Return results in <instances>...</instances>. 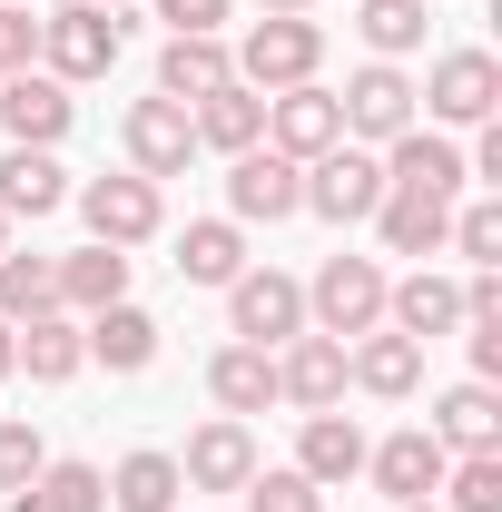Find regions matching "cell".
I'll return each instance as SVG.
<instances>
[{"label":"cell","instance_id":"6da1fadb","mask_svg":"<svg viewBox=\"0 0 502 512\" xmlns=\"http://www.w3.org/2000/svg\"><path fill=\"white\" fill-rule=\"evenodd\" d=\"M384 286H394L384 256H345V247H335L306 276V325H315V335H335V345H355V335H375V325H384Z\"/></svg>","mask_w":502,"mask_h":512},{"label":"cell","instance_id":"7a4b0ae2","mask_svg":"<svg viewBox=\"0 0 502 512\" xmlns=\"http://www.w3.org/2000/svg\"><path fill=\"white\" fill-rule=\"evenodd\" d=\"M128 50V20L119 10H99V0H69V10H40V69L50 79H109Z\"/></svg>","mask_w":502,"mask_h":512},{"label":"cell","instance_id":"3957f363","mask_svg":"<svg viewBox=\"0 0 502 512\" xmlns=\"http://www.w3.org/2000/svg\"><path fill=\"white\" fill-rule=\"evenodd\" d=\"M69 207H79L89 247H148V237L168 227V188H158V178H138V168H119V178H79Z\"/></svg>","mask_w":502,"mask_h":512},{"label":"cell","instance_id":"277c9868","mask_svg":"<svg viewBox=\"0 0 502 512\" xmlns=\"http://www.w3.org/2000/svg\"><path fill=\"white\" fill-rule=\"evenodd\" d=\"M227 60H237V79H247L256 99H276V89H296V79L325 69V30H315L306 10H286V20H247V40H237Z\"/></svg>","mask_w":502,"mask_h":512},{"label":"cell","instance_id":"5b68a950","mask_svg":"<svg viewBox=\"0 0 502 512\" xmlns=\"http://www.w3.org/2000/svg\"><path fill=\"white\" fill-rule=\"evenodd\" d=\"M414 109H424L434 128L502 119V60H493V50H443V60L424 69V89H414Z\"/></svg>","mask_w":502,"mask_h":512},{"label":"cell","instance_id":"8992f818","mask_svg":"<svg viewBox=\"0 0 502 512\" xmlns=\"http://www.w3.org/2000/svg\"><path fill=\"white\" fill-rule=\"evenodd\" d=\"M227 296V335L237 345H286V335H306V276H286V266H247L237 286H217Z\"/></svg>","mask_w":502,"mask_h":512},{"label":"cell","instance_id":"52a82bcc","mask_svg":"<svg viewBox=\"0 0 502 512\" xmlns=\"http://www.w3.org/2000/svg\"><path fill=\"white\" fill-rule=\"evenodd\" d=\"M375 207H384V158H375V148L335 138L325 158H306V217H325V227H365Z\"/></svg>","mask_w":502,"mask_h":512},{"label":"cell","instance_id":"ba28073f","mask_svg":"<svg viewBox=\"0 0 502 512\" xmlns=\"http://www.w3.org/2000/svg\"><path fill=\"white\" fill-rule=\"evenodd\" d=\"M227 217L237 227H286V217H306V168L296 158H276L266 138L227 158Z\"/></svg>","mask_w":502,"mask_h":512},{"label":"cell","instance_id":"9c48e42d","mask_svg":"<svg viewBox=\"0 0 502 512\" xmlns=\"http://www.w3.org/2000/svg\"><path fill=\"white\" fill-rule=\"evenodd\" d=\"M335 119H345V138H355V148L404 138V128H414V79H404V60H365L345 89H335Z\"/></svg>","mask_w":502,"mask_h":512},{"label":"cell","instance_id":"30bf717a","mask_svg":"<svg viewBox=\"0 0 502 512\" xmlns=\"http://www.w3.org/2000/svg\"><path fill=\"white\" fill-rule=\"evenodd\" d=\"M384 158V188H404V197H443V207H453V197L473 188V168H463V148H453V128H404V138H384L375 148Z\"/></svg>","mask_w":502,"mask_h":512},{"label":"cell","instance_id":"8fae6325","mask_svg":"<svg viewBox=\"0 0 502 512\" xmlns=\"http://www.w3.org/2000/svg\"><path fill=\"white\" fill-rule=\"evenodd\" d=\"M119 148H128V168L138 178H188V158H197V128H188V109L178 99H128L119 109Z\"/></svg>","mask_w":502,"mask_h":512},{"label":"cell","instance_id":"7c38bea8","mask_svg":"<svg viewBox=\"0 0 502 512\" xmlns=\"http://www.w3.org/2000/svg\"><path fill=\"white\" fill-rule=\"evenodd\" d=\"M69 119H79L69 79H50V69H10V79H0V138H10V148H60Z\"/></svg>","mask_w":502,"mask_h":512},{"label":"cell","instance_id":"4fadbf2b","mask_svg":"<svg viewBox=\"0 0 502 512\" xmlns=\"http://www.w3.org/2000/svg\"><path fill=\"white\" fill-rule=\"evenodd\" d=\"M335 138H345V119H335V89H325V79H296V89L266 99V148H276V158L306 168V158H325Z\"/></svg>","mask_w":502,"mask_h":512},{"label":"cell","instance_id":"5bb4252c","mask_svg":"<svg viewBox=\"0 0 502 512\" xmlns=\"http://www.w3.org/2000/svg\"><path fill=\"white\" fill-rule=\"evenodd\" d=\"M365 424L345 414V404H325V414H296V473H306L315 493H335V483H355L365 473Z\"/></svg>","mask_w":502,"mask_h":512},{"label":"cell","instance_id":"9a60e30c","mask_svg":"<svg viewBox=\"0 0 502 512\" xmlns=\"http://www.w3.org/2000/svg\"><path fill=\"white\" fill-rule=\"evenodd\" d=\"M276 404H296V414H325V404H345V345L335 335H286L276 345Z\"/></svg>","mask_w":502,"mask_h":512},{"label":"cell","instance_id":"2e32d148","mask_svg":"<svg viewBox=\"0 0 502 512\" xmlns=\"http://www.w3.org/2000/svg\"><path fill=\"white\" fill-rule=\"evenodd\" d=\"M443 463H453V453H443L424 424H404V434L365 444V473H375L384 503H434V493H443Z\"/></svg>","mask_w":502,"mask_h":512},{"label":"cell","instance_id":"e0dca14e","mask_svg":"<svg viewBox=\"0 0 502 512\" xmlns=\"http://www.w3.org/2000/svg\"><path fill=\"white\" fill-rule=\"evenodd\" d=\"M247 473H256V434L237 424V414L197 424L188 453H178V483H188V493H247Z\"/></svg>","mask_w":502,"mask_h":512},{"label":"cell","instance_id":"ac0fdd59","mask_svg":"<svg viewBox=\"0 0 502 512\" xmlns=\"http://www.w3.org/2000/svg\"><path fill=\"white\" fill-rule=\"evenodd\" d=\"M69 188H79V178L60 168V148H0V217H10V227H20V217H30V227L60 217Z\"/></svg>","mask_w":502,"mask_h":512},{"label":"cell","instance_id":"d6986e66","mask_svg":"<svg viewBox=\"0 0 502 512\" xmlns=\"http://www.w3.org/2000/svg\"><path fill=\"white\" fill-rule=\"evenodd\" d=\"M384 325H394V335H414V345L463 335V286L434 276V266H414V276H394V286H384Z\"/></svg>","mask_w":502,"mask_h":512},{"label":"cell","instance_id":"ffe728a7","mask_svg":"<svg viewBox=\"0 0 502 512\" xmlns=\"http://www.w3.org/2000/svg\"><path fill=\"white\" fill-rule=\"evenodd\" d=\"M345 384H355V394H375V404H404V394L424 384V345H414V335H394V325H375V335H355V345H345Z\"/></svg>","mask_w":502,"mask_h":512},{"label":"cell","instance_id":"44dd1931","mask_svg":"<svg viewBox=\"0 0 502 512\" xmlns=\"http://www.w3.org/2000/svg\"><path fill=\"white\" fill-rule=\"evenodd\" d=\"M424 434H434L443 453H502V394L493 384H443L434 394V414H424Z\"/></svg>","mask_w":502,"mask_h":512},{"label":"cell","instance_id":"7402d4cb","mask_svg":"<svg viewBox=\"0 0 502 512\" xmlns=\"http://www.w3.org/2000/svg\"><path fill=\"white\" fill-rule=\"evenodd\" d=\"M79 335H89V365H109V375H148V365H158V316H148L138 296L79 316Z\"/></svg>","mask_w":502,"mask_h":512},{"label":"cell","instance_id":"603a6c76","mask_svg":"<svg viewBox=\"0 0 502 512\" xmlns=\"http://www.w3.org/2000/svg\"><path fill=\"white\" fill-rule=\"evenodd\" d=\"M207 404H217V414H237V424H247V414H266V404H276V355L227 335V345L207 355Z\"/></svg>","mask_w":502,"mask_h":512},{"label":"cell","instance_id":"cb8c5ba5","mask_svg":"<svg viewBox=\"0 0 502 512\" xmlns=\"http://www.w3.org/2000/svg\"><path fill=\"white\" fill-rule=\"evenodd\" d=\"M168 266H178L188 286H237L256 256H247V227H237V217H188V227H178V256H168Z\"/></svg>","mask_w":502,"mask_h":512},{"label":"cell","instance_id":"d4e9b609","mask_svg":"<svg viewBox=\"0 0 502 512\" xmlns=\"http://www.w3.org/2000/svg\"><path fill=\"white\" fill-rule=\"evenodd\" d=\"M188 128H197V148L237 158V148H256V138H266V99H256L247 79H227V89H207V99H188Z\"/></svg>","mask_w":502,"mask_h":512},{"label":"cell","instance_id":"484cf974","mask_svg":"<svg viewBox=\"0 0 502 512\" xmlns=\"http://www.w3.org/2000/svg\"><path fill=\"white\" fill-rule=\"evenodd\" d=\"M10 345H20V375L30 384H69L79 365H89V335H79V316H30V325H10Z\"/></svg>","mask_w":502,"mask_h":512},{"label":"cell","instance_id":"4316f807","mask_svg":"<svg viewBox=\"0 0 502 512\" xmlns=\"http://www.w3.org/2000/svg\"><path fill=\"white\" fill-rule=\"evenodd\" d=\"M178 453L168 444H138V453H119L109 463V512H178Z\"/></svg>","mask_w":502,"mask_h":512},{"label":"cell","instance_id":"83f0119b","mask_svg":"<svg viewBox=\"0 0 502 512\" xmlns=\"http://www.w3.org/2000/svg\"><path fill=\"white\" fill-rule=\"evenodd\" d=\"M365 227L384 237V256H414V266H424V256H443L453 207H443V197H404V188H384V207L365 217Z\"/></svg>","mask_w":502,"mask_h":512},{"label":"cell","instance_id":"f1b7e54d","mask_svg":"<svg viewBox=\"0 0 502 512\" xmlns=\"http://www.w3.org/2000/svg\"><path fill=\"white\" fill-rule=\"evenodd\" d=\"M227 79H237V60H227L217 30H197V40H168V50H158V99H178V109L207 99V89H227Z\"/></svg>","mask_w":502,"mask_h":512},{"label":"cell","instance_id":"f546056e","mask_svg":"<svg viewBox=\"0 0 502 512\" xmlns=\"http://www.w3.org/2000/svg\"><path fill=\"white\" fill-rule=\"evenodd\" d=\"M128 296V247H69L60 256V316H99Z\"/></svg>","mask_w":502,"mask_h":512},{"label":"cell","instance_id":"4dcf8cb0","mask_svg":"<svg viewBox=\"0 0 502 512\" xmlns=\"http://www.w3.org/2000/svg\"><path fill=\"white\" fill-rule=\"evenodd\" d=\"M50 306H60V256H40V247H0V316L30 325V316H50Z\"/></svg>","mask_w":502,"mask_h":512},{"label":"cell","instance_id":"1f68e13d","mask_svg":"<svg viewBox=\"0 0 502 512\" xmlns=\"http://www.w3.org/2000/svg\"><path fill=\"white\" fill-rule=\"evenodd\" d=\"M355 40H365L375 60L424 50V0H355Z\"/></svg>","mask_w":502,"mask_h":512},{"label":"cell","instance_id":"d6a6232c","mask_svg":"<svg viewBox=\"0 0 502 512\" xmlns=\"http://www.w3.org/2000/svg\"><path fill=\"white\" fill-rule=\"evenodd\" d=\"M30 493H40L50 512H109V473H99V463H79V453H50Z\"/></svg>","mask_w":502,"mask_h":512},{"label":"cell","instance_id":"836d02e7","mask_svg":"<svg viewBox=\"0 0 502 512\" xmlns=\"http://www.w3.org/2000/svg\"><path fill=\"white\" fill-rule=\"evenodd\" d=\"M443 247L463 256V266H502V197H453V227H443Z\"/></svg>","mask_w":502,"mask_h":512},{"label":"cell","instance_id":"e575fe53","mask_svg":"<svg viewBox=\"0 0 502 512\" xmlns=\"http://www.w3.org/2000/svg\"><path fill=\"white\" fill-rule=\"evenodd\" d=\"M434 503L443 512H502V453H453Z\"/></svg>","mask_w":502,"mask_h":512},{"label":"cell","instance_id":"d590c367","mask_svg":"<svg viewBox=\"0 0 502 512\" xmlns=\"http://www.w3.org/2000/svg\"><path fill=\"white\" fill-rule=\"evenodd\" d=\"M247 512H325V493H315L296 463H256L247 473Z\"/></svg>","mask_w":502,"mask_h":512},{"label":"cell","instance_id":"8d00e7d4","mask_svg":"<svg viewBox=\"0 0 502 512\" xmlns=\"http://www.w3.org/2000/svg\"><path fill=\"white\" fill-rule=\"evenodd\" d=\"M40 463H50L40 424H30V414H0V493H30V483H40Z\"/></svg>","mask_w":502,"mask_h":512},{"label":"cell","instance_id":"74e56055","mask_svg":"<svg viewBox=\"0 0 502 512\" xmlns=\"http://www.w3.org/2000/svg\"><path fill=\"white\" fill-rule=\"evenodd\" d=\"M10 69H40V10L30 0H0V79Z\"/></svg>","mask_w":502,"mask_h":512},{"label":"cell","instance_id":"f35d334b","mask_svg":"<svg viewBox=\"0 0 502 512\" xmlns=\"http://www.w3.org/2000/svg\"><path fill=\"white\" fill-rule=\"evenodd\" d=\"M168 40H197V30H227V0H158Z\"/></svg>","mask_w":502,"mask_h":512},{"label":"cell","instance_id":"ab89813d","mask_svg":"<svg viewBox=\"0 0 502 512\" xmlns=\"http://www.w3.org/2000/svg\"><path fill=\"white\" fill-rule=\"evenodd\" d=\"M463 325H502V266H473L463 276Z\"/></svg>","mask_w":502,"mask_h":512},{"label":"cell","instance_id":"60d3db41","mask_svg":"<svg viewBox=\"0 0 502 512\" xmlns=\"http://www.w3.org/2000/svg\"><path fill=\"white\" fill-rule=\"evenodd\" d=\"M463 355H473V384L502 375V325H463Z\"/></svg>","mask_w":502,"mask_h":512},{"label":"cell","instance_id":"b9f144b4","mask_svg":"<svg viewBox=\"0 0 502 512\" xmlns=\"http://www.w3.org/2000/svg\"><path fill=\"white\" fill-rule=\"evenodd\" d=\"M20 375V345H10V316H0V384Z\"/></svg>","mask_w":502,"mask_h":512},{"label":"cell","instance_id":"7bdbcfd3","mask_svg":"<svg viewBox=\"0 0 502 512\" xmlns=\"http://www.w3.org/2000/svg\"><path fill=\"white\" fill-rule=\"evenodd\" d=\"M286 10H315V0H256V20H286Z\"/></svg>","mask_w":502,"mask_h":512},{"label":"cell","instance_id":"ee69618b","mask_svg":"<svg viewBox=\"0 0 502 512\" xmlns=\"http://www.w3.org/2000/svg\"><path fill=\"white\" fill-rule=\"evenodd\" d=\"M10 512H50V503H40V493H10Z\"/></svg>","mask_w":502,"mask_h":512},{"label":"cell","instance_id":"f6af8a7d","mask_svg":"<svg viewBox=\"0 0 502 512\" xmlns=\"http://www.w3.org/2000/svg\"><path fill=\"white\" fill-rule=\"evenodd\" d=\"M394 512H443V503H394Z\"/></svg>","mask_w":502,"mask_h":512},{"label":"cell","instance_id":"bcb514c9","mask_svg":"<svg viewBox=\"0 0 502 512\" xmlns=\"http://www.w3.org/2000/svg\"><path fill=\"white\" fill-rule=\"evenodd\" d=\"M0 247H10V217H0Z\"/></svg>","mask_w":502,"mask_h":512},{"label":"cell","instance_id":"7dc6e473","mask_svg":"<svg viewBox=\"0 0 502 512\" xmlns=\"http://www.w3.org/2000/svg\"><path fill=\"white\" fill-rule=\"evenodd\" d=\"M99 10H128V0H99Z\"/></svg>","mask_w":502,"mask_h":512}]
</instances>
